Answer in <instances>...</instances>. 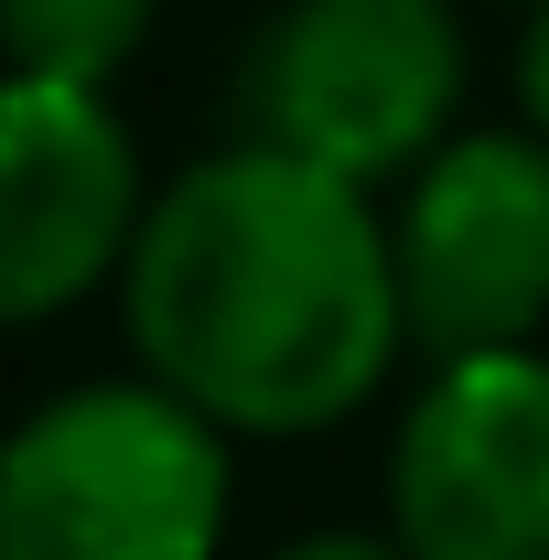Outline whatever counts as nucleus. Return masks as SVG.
<instances>
[{
	"label": "nucleus",
	"mask_w": 549,
	"mask_h": 560,
	"mask_svg": "<svg viewBox=\"0 0 549 560\" xmlns=\"http://www.w3.org/2000/svg\"><path fill=\"white\" fill-rule=\"evenodd\" d=\"M140 226H151V184L108 86L11 75L0 86V313L44 335L97 280L130 270Z\"/></svg>",
	"instance_id": "obj_6"
},
{
	"label": "nucleus",
	"mask_w": 549,
	"mask_h": 560,
	"mask_svg": "<svg viewBox=\"0 0 549 560\" xmlns=\"http://www.w3.org/2000/svg\"><path fill=\"white\" fill-rule=\"evenodd\" d=\"M517 11H539V0H517Z\"/></svg>",
	"instance_id": "obj_10"
},
{
	"label": "nucleus",
	"mask_w": 549,
	"mask_h": 560,
	"mask_svg": "<svg viewBox=\"0 0 549 560\" xmlns=\"http://www.w3.org/2000/svg\"><path fill=\"white\" fill-rule=\"evenodd\" d=\"M119 324L140 377L195 399L226 442L335 431L410 346L377 195L280 140H226L151 195L119 270Z\"/></svg>",
	"instance_id": "obj_1"
},
{
	"label": "nucleus",
	"mask_w": 549,
	"mask_h": 560,
	"mask_svg": "<svg viewBox=\"0 0 549 560\" xmlns=\"http://www.w3.org/2000/svg\"><path fill=\"white\" fill-rule=\"evenodd\" d=\"M517 130L549 140V0L517 22Z\"/></svg>",
	"instance_id": "obj_8"
},
{
	"label": "nucleus",
	"mask_w": 549,
	"mask_h": 560,
	"mask_svg": "<svg viewBox=\"0 0 549 560\" xmlns=\"http://www.w3.org/2000/svg\"><path fill=\"white\" fill-rule=\"evenodd\" d=\"M270 560H410V550H399V528H302Z\"/></svg>",
	"instance_id": "obj_9"
},
{
	"label": "nucleus",
	"mask_w": 549,
	"mask_h": 560,
	"mask_svg": "<svg viewBox=\"0 0 549 560\" xmlns=\"http://www.w3.org/2000/svg\"><path fill=\"white\" fill-rule=\"evenodd\" d=\"M410 346L431 366L517 355L549 335V140L453 130L388 206Z\"/></svg>",
	"instance_id": "obj_4"
},
{
	"label": "nucleus",
	"mask_w": 549,
	"mask_h": 560,
	"mask_svg": "<svg viewBox=\"0 0 549 560\" xmlns=\"http://www.w3.org/2000/svg\"><path fill=\"white\" fill-rule=\"evenodd\" d=\"M237 453L162 377H75L0 453V560H215Z\"/></svg>",
	"instance_id": "obj_2"
},
{
	"label": "nucleus",
	"mask_w": 549,
	"mask_h": 560,
	"mask_svg": "<svg viewBox=\"0 0 549 560\" xmlns=\"http://www.w3.org/2000/svg\"><path fill=\"white\" fill-rule=\"evenodd\" d=\"M162 0H0V33H11V75H44V86H108L151 44Z\"/></svg>",
	"instance_id": "obj_7"
},
{
	"label": "nucleus",
	"mask_w": 549,
	"mask_h": 560,
	"mask_svg": "<svg viewBox=\"0 0 549 560\" xmlns=\"http://www.w3.org/2000/svg\"><path fill=\"white\" fill-rule=\"evenodd\" d=\"M410 560H549V346L431 366L388 431Z\"/></svg>",
	"instance_id": "obj_5"
},
{
	"label": "nucleus",
	"mask_w": 549,
	"mask_h": 560,
	"mask_svg": "<svg viewBox=\"0 0 549 560\" xmlns=\"http://www.w3.org/2000/svg\"><path fill=\"white\" fill-rule=\"evenodd\" d=\"M248 140H280L344 184H410L464 119L453 0H280L248 33Z\"/></svg>",
	"instance_id": "obj_3"
}]
</instances>
